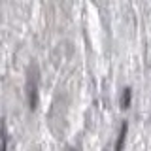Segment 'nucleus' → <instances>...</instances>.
Returning a JSON list of instances; mask_svg holds the SVG:
<instances>
[{
    "label": "nucleus",
    "instance_id": "f257e3e1",
    "mask_svg": "<svg viewBox=\"0 0 151 151\" xmlns=\"http://www.w3.org/2000/svg\"><path fill=\"white\" fill-rule=\"evenodd\" d=\"M38 85H40V70L36 63H32L27 74V104L32 111L38 108V89H40Z\"/></svg>",
    "mask_w": 151,
    "mask_h": 151
},
{
    "label": "nucleus",
    "instance_id": "f03ea898",
    "mask_svg": "<svg viewBox=\"0 0 151 151\" xmlns=\"http://www.w3.org/2000/svg\"><path fill=\"white\" fill-rule=\"evenodd\" d=\"M127 132H129V123L125 121V123L121 125V130H119V138H117V142H115V149H117V151L125 147V138H127Z\"/></svg>",
    "mask_w": 151,
    "mask_h": 151
},
{
    "label": "nucleus",
    "instance_id": "7ed1b4c3",
    "mask_svg": "<svg viewBox=\"0 0 151 151\" xmlns=\"http://www.w3.org/2000/svg\"><path fill=\"white\" fill-rule=\"evenodd\" d=\"M130 98H132V89L130 87H125L123 89V93H121V108L123 110H129L130 108Z\"/></svg>",
    "mask_w": 151,
    "mask_h": 151
}]
</instances>
